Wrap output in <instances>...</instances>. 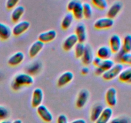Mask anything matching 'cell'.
<instances>
[{
	"instance_id": "3957f363",
	"label": "cell",
	"mask_w": 131,
	"mask_h": 123,
	"mask_svg": "<svg viewBox=\"0 0 131 123\" xmlns=\"http://www.w3.org/2000/svg\"><path fill=\"white\" fill-rule=\"evenodd\" d=\"M30 26V23L28 20H22L17 23L12 29L14 36H19L26 32Z\"/></svg>"
},
{
	"instance_id": "8992f818",
	"label": "cell",
	"mask_w": 131,
	"mask_h": 123,
	"mask_svg": "<svg viewBox=\"0 0 131 123\" xmlns=\"http://www.w3.org/2000/svg\"><path fill=\"white\" fill-rule=\"evenodd\" d=\"M114 20L107 17H102L97 19L94 23V27L96 29H104L111 28L114 25Z\"/></svg>"
},
{
	"instance_id": "277c9868",
	"label": "cell",
	"mask_w": 131,
	"mask_h": 123,
	"mask_svg": "<svg viewBox=\"0 0 131 123\" xmlns=\"http://www.w3.org/2000/svg\"><path fill=\"white\" fill-rule=\"evenodd\" d=\"M122 40L119 35L114 34L110 38V47L113 53H118L122 49Z\"/></svg>"
},
{
	"instance_id": "4dcf8cb0",
	"label": "cell",
	"mask_w": 131,
	"mask_h": 123,
	"mask_svg": "<svg viewBox=\"0 0 131 123\" xmlns=\"http://www.w3.org/2000/svg\"><path fill=\"white\" fill-rule=\"evenodd\" d=\"M92 3L101 10H104L107 7V3L106 0H92Z\"/></svg>"
},
{
	"instance_id": "f35d334b",
	"label": "cell",
	"mask_w": 131,
	"mask_h": 123,
	"mask_svg": "<svg viewBox=\"0 0 131 123\" xmlns=\"http://www.w3.org/2000/svg\"><path fill=\"white\" fill-rule=\"evenodd\" d=\"M70 123H86V120H84V119H78L73 120V121L71 122Z\"/></svg>"
},
{
	"instance_id": "6da1fadb",
	"label": "cell",
	"mask_w": 131,
	"mask_h": 123,
	"mask_svg": "<svg viewBox=\"0 0 131 123\" xmlns=\"http://www.w3.org/2000/svg\"><path fill=\"white\" fill-rule=\"evenodd\" d=\"M124 69V65L121 63H118L114 65V66L110 70L104 72L103 75L102 76L103 79L105 80L110 81L114 79L116 77L118 76L122 70Z\"/></svg>"
},
{
	"instance_id": "d6a6232c",
	"label": "cell",
	"mask_w": 131,
	"mask_h": 123,
	"mask_svg": "<svg viewBox=\"0 0 131 123\" xmlns=\"http://www.w3.org/2000/svg\"><path fill=\"white\" fill-rule=\"evenodd\" d=\"M110 123H130L129 119L125 117H117L110 121Z\"/></svg>"
},
{
	"instance_id": "4fadbf2b",
	"label": "cell",
	"mask_w": 131,
	"mask_h": 123,
	"mask_svg": "<svg viewBox=\"0 0 131 123\" xmlns=\"http://www.w3.org/2000/svg\"><path fill=\"white\" fill-rule=\"evenodd\" d=\"M113 113V111L111 108H104L102 114H101L98 119L95 122V123H108L112 117Z\"/></svg>"
},
{
	"instance_id": "e0dca14e",
	"label": "cell",
	"mask_w": 131,
	"mask_h": 123,
	"mask_svg": "<svg viewBox=\"0 0 131 123\" xmlns=\"http://www.w3.org/2000/svg\"><path fill=\"white\" fill-rule=\"evenodd\" d=\"M43 46H44V43L42 42L41 41L38 40L35 41L29 49L28 53H29V56L31 58L35 57L42 51V49L43 48Z\"/></svg>"
},
{
	"instance_id": "30bf717a",
	"label": "cell",
	"mask_w": 131,
	"mask_h": 123,
	"mask_svg": "<svg viewBox=\"0 0 131 123\" xmlns=\"http://www.w3.org/2000/svg\"><path fill=\"white\" fill-rule=\"evenodd\" d=\"M89 92L87 90L83 89L79 92L77 97L75 105L78 108H82L86 105L89 99Z\"/></svg>"
},
{
	"instance_id": "ba28073f",
	"label": "cell",
	"mask_w": 131,
	"mask_h": 123,
	"mask_svg": "<svg viewBox=\"0 0 131 123\" xmlns=\"http://www.w3.org/2000/svg\"><path fill=\"white\" fill-rule=\"evenodd\" d=\"M43 99V92L41 88H36L33 90L31 98V106L33 108H37L42 105Z\"/></svg>"
},
{
	"instance_id": "7a4b0ae2",
	"label": "cell",
	"mask_w": 131,
	"mask_h": 123,
	"mask_svg": "<svg viewBox=\"0 0 131 123\" xmlns=\"http://www.w3.org/2000/svg\"><path fill=\"white\" fill-rule=\"evenodd\" d=\"M12 81H14V83H15L21 87L22 86L32 85L34 82V79H33V76L29 74L20 73V74H17L14 77V80Z\"/></svg>"
},
{
	"instance_id": "1f68e13d",
	"label": "cell",
	"mask_w": 131,
	"mask_h": 123,
	"mask_svg": "<svg viewBox=\"0 0 131 123\" xmlns=\"http://www.w3.org/2000/svg\"><path fill=\"white\" fill-rule=\"evenodd\" d=\"M9 117V111L6 108L3 106H0V120H5Z\"/></svg>"
},
{
	"instance_id": "f1b7e54d",
	"label": "cell",
	"mask_w": 131,
	"mask_h": 123,
	"mask_svg": "<svg viewBox=\"0 0 131 123\" xmlns=\"http://www.w3.org/2000/svg\"><path fill=\"white\" fill-rule=\"evenodd\" d=\"M115 64V61L113 60H111V59H106V60H102L99 67L104 71L106 72L107 70H110L111 68H112Z\"/></svg>"
},
{
	"instance_id": "5b68a950",
	"label": "cell",
	"mask_w": 131,
	"mask_h": 123,
	"mask_svg": "<svg viewBox=\"0 0 131 123\" xmlns=\"http://www.w3.org/2000/svg\"><path fill=\"white\" fill-rule=\"evenodd\" d=\"M37 112L38 116L46 122H51L53 119V116L49 109L45 105H41L37 108Z\"/></svg>"
},
{
	"instance_id": "5bb4252c",
	"label": "cell",
	"mask_w": 131,
	"mask_h": 123,
	"mask_svg": "<svg viewBox=\"0 0 131 123\" xmlns=\"http://www.w3.org/2000/svg\"><path fill=\"white\" fill-rule=\"evenodd\" d=\"M74 74L70 71H66L63 73L58 78L57 81V85L58 87H63L68 83L71 82L74 79Z\"/></svg>"
},
{
	"instance_id": "d590c367",
	"label": "cell",
	"mask_w": 131,
	"mask_h": 123,
	"mask_svg": "<svg viewBox=\"0 0 131 123\" xmlns=\"http://www.w3.org/2000/svg\"><path fill=\"white\" fill-rule=\"evenodd\" d=\"M77 0H72V1H70L67 4V10H69V12H72V11L74 9V6H75V4H76Z\"/></svg>"
},
{
	"instance_id": "8d00e7d4",
	"label": "cell",
	"mask_w": 131,
	"mask_h": 123,
	"mask_svg": "<svg viewBox=\"0 0 131 123\" xmlns=\"http://www.w3.org/2000/svg\"><path fill=\"white\" fill-rule=\"evenodd\" d=\"M102 60L101 58H100L98 56H95V57H93V60H92V63H93V65L96 67H99L101 65V62H102Z\"/></svg>"
},
{
	"instance_id": "cb8c5ba5",
	"label": "cell",
	"mask_w": 131,
	"mask_h": 123,
	"mask_svg": "<svg viewBox=\"0 0 131 123\" xmlns=\"http://www.w3.org/2000/svg\"><path fill=\"white\" fill-rule=\"evenodd\" d=\"M74 19V17L72 13L69 12L65 15V16L61 20V26L63 29H67L70 28L72 23H73Z\"/></svg>"
},
{
	"instance_id": "836d02e7",
	"label": "cell",
	"mask_w": 131,
	"mask_h": 123,
	"mask_svg": "<svg viewBox=\"0 0 131 123\" xmlns=\"http://www.w3.org/2000/svg\"><path fill=\"white\" fill-rule=\"evenodd\" d=\"M19 2V0H8L6 2V7L8 9L14 8Z\"/></svg>"
},
{
	"instance_id": "ac0fdd59",
	"label": "cell",
	"mask_w": 131,
	"mask_h": 123,
	"mask_svg": "<svg viewBox=\"0 0 131 123\" xmlns=\"http://www.w3.org/2000/svg\"><path fill=\"white\" fill-rule=\"evenodd\" d=\"M112 51L110 46H102L100 47L97 51V56L99 57L102 60L110 59L112 56Z\"/></svg>"
},
{
	"instance_id": "e575fe53",
	"label": "cell",
	"mask_w": 131,
	"mask_h": 123,
	"mask_svg": "<svg viewBox=\"0 0 131 123\" xmlns=\"http://www.w3.org/2000/svg\"><path fill=\"white\" fill-rule=\"evenodd\" d=\"M57 123H69L67 117L64 114H61L58 117Z\"/></svg>"
},
{
	"instance_id": "b9f144b4",
	"label": "cell",
	"mask_w": 131,
	"mask_h": 123,
	"mask_svg": "<svg viewBox=\"0 0 131 123\" xmlns=\"http://www.w3.org/2000/svg\"><path fill=\"white\" fill-rule=\"evenodd\" d=\"M0 123H10V122L9 121H8V120H2V121H1V122Z\"/></svg>"
},
{
	"instance_id": "ffe728a7",
	"label": "cell",
	"mask_w": 131,
	"mask_h": 123,
	"mask_svg": "<svg viewBox=\"0 0 131 123\" xmlns=\"http://www.w3.org/2000/svg\"><path fill=\"white\" fill-rule=\"evenodd\" d=\"M12 35V31L10 27L5 23H0V39L6 40Z\"/></svg>"
},
{
	"instance_id": "484cf974",
	"label": "cell",
	"mask_w": 131,
	"mask_h": 123,
	"mask_svg": "<svg viewBox=\"0 0 131 123\" xmlns=\"http://www.w3.org/2000/svg\"><path fill=\"white\" fill-rule=\"evenodd\" d=\"M119 80L122 82H128L131 79V67L123 69L118 76Z\"/></svg>"
},
{
	"instance_id": "603a6c76",
	"label": "cell",
	"mask_w": 131,
	"mask_h": 123,
	"mask_svg": "<svg viewBox=\"0 0 131 123\" xmlns=\"http://www.w3.org/2000/svg\"><path fill=\"white\" fill-rule=\"evenodd\" d=\"M74 18L78 20H81L84 17L83 15V3L79 0H77L76 4L74 6V9L72 11Z\"/></svg>"
},
{
	"instance_id": "7c38bea8",
	"label": "cell",
	"mask_w": 131,
	"mask_h": 123,
	"mask_svg": "<svg viewBox=\"0 0 131 123\" xmlns=\"http://www.w3.org/2000/svg\"><path fill=\"white\" fill-rule=\"evenodd\" d=\"M56 36H57V33H56V31L54 30V29H50L47 32L40 33L38 37V40L44 44L47 43V42H51L53 40H54Z\"/></svg>"
},
{
	"instance_id": "2e32d148",
	"label": "cell",
	"mask_w": 131,
	"mask_h": 123,
	"mask_svg": "<svg viewBox=\"0 0 131 123\" xmlns=\"http://www.w3.org/2000/svg\"><path fill=\"white\" fill-rule=\"evenodd\" d=\"M24 54L22 51H17L12 55L8 60V64L11 66H17L24 60Z\"/></svg>"
},
{
	"instance_id": "9c48e42d",
	"label": "cell",
	"mask_w": 131,
	"mask_h": 123,
	"mask_svg": "<svg viewBox=\"0 0 131 123\" xmlns=\"http://www.w3.org/2000/svg\"><path fill=\"white\" fill-rule=\"evenodd\" d=\"M79 42L78 39V37L75 35V33L70 34L68 36L63 42L62 47L65 51H69L72 49L74 47H75V45Z\"/></svg>"
},
{
	"instance_id": "d4e9b609",
	"label": "cell",
	"mask_w": 131,
	"mask_h": 123,
	"mask_svg": "<svg viewBox=\"0 0 131 123\" xmlns=\"http://www.w3.org/2000/svg\"><path fill=\"white\" fill-rule=\"evenodd\" d=\"M121 51L124 53H131V35H127L122 40Z\"/></svg>"
},
{
	"instance_id": "83f0119b",
	"label": "cell",
	"mask_w": 131,
	"mask_h": 123,
	"mask_svg": "<svg viewBox=\"0 0 131 123\" xmlns=\"http://www.w3.org/2000/svg\"><path fill=\"white\" fill-rule=\"evenodd\" d=\"M83 8L84 17H85L86 19H90L93 14V10H92V7L90 4L88 3H83Z\"/></svg>"
},
{
	"instance_id": "7bdbcfd3",
	"label": "cell",
	"mask_w": 131,
	"mask_h": 123,
	"mask_svg": "<svg viewBox=\"0 0 131 123\" xmlns=\"http://www.w3.org/2000/svg\"><path fill=\"white\" fill-rule=\"evenodd\" d=\"M129 83H131V79H130V80H129Z\"/></svg>"
},
{
	"instance_id": "f546056e",
	"label": "cell",
	"mask_w": 131,
	"mask_h": 123,
	"mask_svg": "<svg viewBox=\"0 0 131 123\" xmlns=\"http://www.w3.org/2000/svg\"><path fill=\"white\" fill-rule=\"evenodd\" d=\"M85 49V46L84 43L78 42L75 46V55L78 58H81Z\"/></svg>"
},
{
	"instance_id": "9a60e30c",
	"label": "cell",
	"mask_w": 131,
	"mask_h": 123,
	"mask_svg": "<svg viewBox=\"0 0 131 123\" xmlns=\"http://www.w3.org/2000/svg\"><path fill=\"white\" fill-rule=\"evenodd\" d=\"M122 8V3L120 1L115 2L108 9L107 12V17L110 19H113L117 16Z\"/></svg>"
},
{
	"instance_id": "44dd1931",
	"label": "cell",
	"mask_w": 131,
	"mask_h": 123,
	"mask_svg": "<svg viewBox=\"0 0 131 123\" xmlns=\"http://www.w3.org/2000/svg\"><path fill=\"white\" fill-rule=\"evenodd\" d=\"M93 58V51H92V47L90 46L87 45L85 46V49H84V53L81 57L82 62L86 65H90L91 63H92V60Z\"/></svg>"
},
{
	"instance_id": "d6986e66",
	"label": "cell",
	"mask_w": 131,
	"mask_h": 123,
	"mask_svg": "<svg viewBox=\"0 0 131 123\" xmlns=\"http://www.w3.org/2000/svg\"><path fill=\"white\" fill-rule=\"evenodd\" d=\"M25 12V8L22 5L16 6L14 9L11 14V19L14 23H18L20 18L23 15Z\"/></svg>"
},
{
	"instance_id": "4316f807",
	"label": "cell",
	"mask_w": 131,
	"mask_h": 123,
	"mask_svg": "<svg viewBox=\"0 0 131 123\" xmlns=\"http://www.w3.org/2000/svg\"><path fill=\"white\" fill-rule=\"evenodd\" d=\"M119 61H121L123 64H128V65H131V53H124L122 51H120V52L118 53Z\"/></svg>"
},
{
	"instance_id": "74e56055",
	"label": "cell",
	"mask_w": 131,
	"mask_h": 123,
	"mask_svg": "<svg viewBox=\"0 0 131 123\" xmlns=\"http://www.w3.org/2000/svg\"><path fill=\"white\" fill-rule=\"evenodd\" d=\"M95 74H97V75L102 76L104 73V71L100 67H96L95 70Z\"/></svg>"
},
{
	"instance_id": "60d3db41",
	"label": "cell",
	"mask_w": 131,
	"mask_h": 123,
	"mask_svg": "<svg viewBox=\"0 0 131 123\" xmlns=\"http://www.w3.org/2000/svg\"><path fill=\"white\" fill-rule=\"evenodd\" d=\"M12 123H23V122L20 119H16V120H14Z\"/></svg>"
},
{
	"instance_id": "8fae6325",
	"label": "cell",
	"mask_w": 131,
	"mask_h": 123,
	"mask_svg": "<svg viewBox=\"0 0 131 123\" xmlns=\"http://www.w3.org/2000/svg\"><path fill=\"white\" fill-rule=\"evenodd\" d=\"M75 34L78 37L79 42L84 43L86 40V28L83 23H79L77 24L75 29Z\"/></svg>"
},
{
	"instance_id": "ab89813d",
	"label": "cell",
	"mask_w": 131,
	"mask_h": 123,
	"mask_svg": "<svg viewBox=\"0 0 131 123\" xmlns=\"http://www.w3.org/2000/svg\"><path fill=\"white\" fill-rule=\"evenodd\" d=\"M89 73V69H88V67H84L82 68L81 69V73L83 74H87L88 73Z\"/></svg>"
},
{
	"instance_id": "7402d4cb",
	"label": "cell",
	"mask_w": 131,
	"mask_h": 123,
	"mask_svg": "<svg viewBox=\"0 0 131 123\" xmlns=\"http://www.w3.org/2000/svg\"><path fill=\"white\" fill-rule=\"evenodd\" d=\"M104 108L103 106H102V105H101V104L95 105L94 106H93V108H92V110H91L90 116L91 121L95 122L98 119V118L99 117L101 114H102Z\"/></svg>"
},
{
	"instance_id": "52a82bcc",
	"label": "cell",
	"mask_w": 131,
	"mask_h": 123,
	"mask_svg": "<svg viewBox=\"0 0 131 123\" xmlns=\"http://www.w3.org/2000/svg\"><path fill=\"white\" fill-rule=\"evenodd\" d=\"M106 101L111 107L116 106L117 103V90L115 87H110L106 92Z\"/></svg>"
}]
</instances>
